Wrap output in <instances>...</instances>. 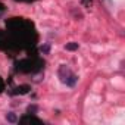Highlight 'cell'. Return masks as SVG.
Returning a JSON list of instances; mask_svg holds the SVG:
<instances>
[{
    "instance_id": "obj_4",
    "label": "cell",
    "mask_w": 125,
    "mask_h": 125,
    "mask_svg": "<svg viewBox=\"0 0 125 125\" xmlns=\"http://www.w3.org/2000/svg\"><path fill=\"white\" fill-rule=\"evenodd\" d=\"M41 52L47 53V52H49V46H43V47H41Z\"/></svg>"
},
{
    "instance_id": "obj_2",
    "label": "cell",
    "mask_w": 125,
    "mask_h": 125,
    "mask_svg": "<svg viewBox=\"0 0 125 125\" xmlns=\"http://www.w3.org/2000/svg\"><path fill=\"white\" fill-rule=\"evenodd\" d=\"M6 121L10 122V124L18 122V116H16V113H13V112H8V113H6Z\"/></svg>"
},
{
    "instance_id": "obj_3",
    "label": "cell",
    "mask_w": 125,
    "mask_h": 125,
    "mask_svg": "<svg viewBox=\"0 0 125 125\" xmlns=\"http://www.w3.org/2000/svg\"><path fill=\"white\" fill-rule=\"evenodd\" d=\"M78 49V43H71V44H66V50H77Z\"/></svg>"
},
{
    "instance_id": "obj_1",
    "label": "cell",
    "mask_w": 125,
    "mask_h": 125,
    "mask_svg": "<svg viewBox=\"0 0 125 125\" xmlns=\"http://www.w3.org/2000/svg\"><path fill=\"white\" fill-rule=\"evenodd\" d=\"M57 75H59V80H60V83H63V84H66L68 87H74L75 84H77V81H78V78H77V75L66 66V65H62L60 68H59V71H57Z\"/></svg>"
}]
</instances>
